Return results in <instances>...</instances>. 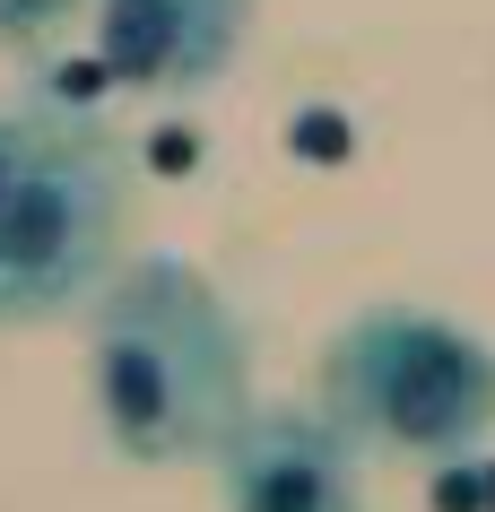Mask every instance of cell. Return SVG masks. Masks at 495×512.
I'll return each mask as SVG.
<instances>
[{
	"mask_svg": "<svg viewBox=\"0 0 495 512\" xmlns=\"http://www.w3.org/2000/svg\"><path fill=\"white\" fill-rule=\"evenodd\" d=\"M252 408V348L235 304L174 252H148L96 296V417L139 469L209 460Z\"/></svg>",
	"mask_w": 495,
	"mask_h": 512,
	"instance_id": "obj_1",
	"label": "cell"
},
{
	"mask_svg": "<svg viewBox=\"0 0 495 512\" xmlns=\"http://www.w3.org/2000/svg\"><path fill=\"white\" fill-rule=\"evenodd\" d=\"M322 417L365 452L461 460L495 434V348L426 304H365L322 348Z\"/></svg>",
	"mask_w": 495,
	"mask_h": 512,
	"instance_id": "obj_2",
	"label": "cell"
},
{
	"mask_svg": "<svg viewBox=\"0 0 495 512\" xmlns=\"http://www.w3.org/2000/svg\"><path fill=\"white\" fill-rule=\"evenodd\" d=\"M122 200H131L122 139L96 113L53 105L27 165L0 191V330L53 322L87 287H105L113 243H122Z\"/></svg>",
	"mask_w": 495,
	"mask_h": 512,
	"instance_id": "obj_3",
	"label": "cell"
},
{
	"mask_svg": "<svg viewBox=\"0 0 495 512\" xmlns=\"http://www.w3.org/2000/svg\"><path fill=\"white\" fill-rule=\"evenodd\" d=\"M226 512H374L365 504V443L322 408H244L218 452Z\"/></svg>",
	"mask_w": 495,
	"mask_h": 512,
	"instance_id": "obj_4",
	"label": "cell"
},
{
	"mask_svg": "<svg viewBox=\"0 0 495 512\" xmlns=\"http://www.w3.org/2000/svg\"><path fill=\"white\" fill-rule=\"evenodd\" d=\"M261 0H96V70L131 96H192L226 79Z\"/></svg>",
	"mask_w": 495,
	"mask_h": 512,
	"instance_id": "obj_5",
	"label": "cell"
},
{
	"mask_svg": "<svg viewBox=\"0 0 495 512\" xmlns=\"http://www.w3.org/2000/svg\"><path fill=\"white\" fill-rule=\"evenodd\" d=\"M79 9H96V0H0V44L9 53H35V44H53Z\"/></svg>",
	"mask_w": 495,
	"mask_h": 512,
	"instance_id": "obj_6",
	"label": "cell"
},
{
	"mask_svg": "<svg viewBox=\"0 0 495 512\" xmlns=\"http://www.w3.org/2000/svg\"><path fill=\"white\" fill-rule=\"evenodd\" d=\"M44 113H53V105H9V113H0V191H9V174L27 165L35 131H44Z\"/></svg>",
	"mask_w": 495,
	"mask_h": 512,
	"instance_id": "obj_7",
	"label": "cell"
}]
</instances>
